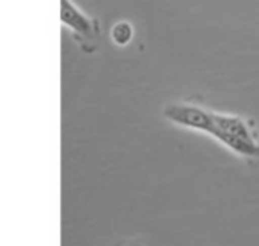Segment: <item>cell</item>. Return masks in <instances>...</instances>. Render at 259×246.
I'll return each mask as SVG.
<instances>
[{"instance_id": "obj_3", "label": "cell", "mask_w": 259, "mask_h": 246, "mask_svg": "<svg viewBox=\"0 0 259 246\" xmlns=\"http://www.w3.org/2000/svg\"><path fill=\"white\" fill-rule=\"evenodd\" d=\"M110 37L117 46H126L130 41L134 39V27L128 22H117L110 30Z\"/></svg>"}, {"instance_id": "obj_4", "label": "cell", "mask_w": 259, "mask_h": 246, "mask_svg": "<svg viewBox=\"0 0 259 246\" xmlns=\"http://www.w3.org/2000/svg\"><path fill=\"white\" fill-rule=\"evenodd\" d=\"M121 246H142L139 241H126L124 244H121Z\"/></svg>"}, {"instance_id": "obj_2", "label": "cell", "mask_w": 259, "mask_h": 246, "mask_svg": "<svg viewBox=\"0 0 259 246\" xmlns=\"http://www.w3.org/2000/svg\"><path fill=\"white\" fill-rule=\"evenodd\" d=\"M61 22L62 27L71 34L80 50L94 54L101 44L100 20L83 13L73 0H61Z\"/></svg>"}, {"instance_id": "obj_1", "label": "cell", "mask_w": 259, "mask_h": 246, "mask_svg": "<svg viewBox=\"0 0 259 246\" xmlns=\"http://www.w3.org/2000/svg\"><path fill=\"white\" fill-rule=\"evenodd\" d=\"M172 124L206 133L233 151L236 156L259 165V136L255 122L236 114H222L195 101H178L163 108Z\"/></svg>"}]
</instances>
